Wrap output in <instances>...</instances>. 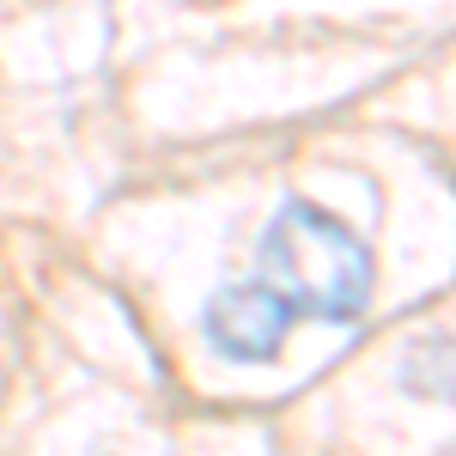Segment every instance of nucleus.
I'll list each match as a JSON object with an SVG mask.
<instances>
[{"mask_svg": "<svg viewBox=\"0 0 456 456\" xmlns=\"http://www.w3.org/2000/svg\"><path fill=\"white\" fill-rule=\"evenodd\" d=\"M256 281L281 298L298 322H335L347 329L365 316L371 298V249L353 238L347 219L316 201H286L262 232V268Z\"/></svg>", "mask_w": 456, "mask_h": 456, "instance_id": "f257e3e1", "label": "nucleus"}, {"mask_svg": "<svg viewBox=\"0 0 456 456\" xmlns=\"http://www.w3.org/2000/svg\"><path fill=\"white\" fill-rule=\"evenodd\" d=\"M298 329V316L286 311L281 298L268 292L262 281H232L219 286L208 298V311H201V335H208L213 353H225V359H274L286 347V335Z\"/></svg>", "mask_w": 456, "mask_h": 456, "instance_id": "f03ea898", "label": "nucleus"}]
</instances>
